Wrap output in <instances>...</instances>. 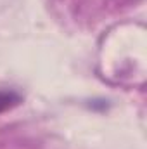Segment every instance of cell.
Here are the masks:
<instances>
[{"mask_svg": "<svg viewBox=\"0 0 147 149\" xmlns=\"http://www.w3.org/2000/svg\"><path fill=\"white\" fill-rule=\"evenodd\" d=\"M23 102V97L21 94H17L16 90H3L0 88V114L16 106H19Z\"/></svg>", "mask_w": 147, "mask_h": 149, "instance_id": "cell-1", "label": "cell"}]
</instances>
